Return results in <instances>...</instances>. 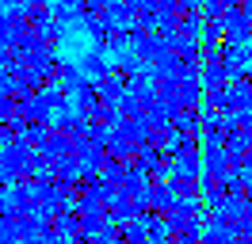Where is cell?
I'll list each match as a JSON object with an SVG mask.
<instances>
[{
	"label": "cell",
	"mask_w": 252,
	"mask_h": 244,
	"mask_svg": "<svg viewBox=\"0 0 252 244\" xmlns=\"http://www.w3.org/2000/svg\"><path fill=\"white\" fill-rule=\"evenodd\" d=\"M218 69L225 73V80H237V76L249 73V46H218Z\"/></svg>",
	"instance_id": "1"
},
{
	"label": "cell",
	"mask_w": 252,
	"mask_h": 244,
	"mask_svg": "<svg viewBox=\"0 0 252 244\" xmlns=\"http://www.w3.org/2000/svg\"><path fill=\"white\" fill-rule=\"evenodd\" d=\"M95 95H99L103 107H119V99L126 95V76L115 73V69H107V76L95 80Z\"/></svg>",
	"instance_id": "2"
},
{
	"label": "cell",
	"mask_w": 252,
	"mask_h": 244,
	"mask_svg": "<svg viewBox=\"0 0 252 244\" xmlns=\"http://www.w3.org/2000/svg\"><path fill=\"white\" fill-rule=\"evenodd\" d=\"M77 69H80V76H88V80H99V76H107V69H111V61H107V54L103 50H88L84 58L77 61Z\"/></svg>",
	"instance_id": "3"
},
{
	"label": "cell",
	"mask_w": 252,
	"mask_h": 244,
	"mask_svg": "<svg viewBox=\"0 0 252 244\" xmlns=\"http://www.w3.org/2000/svg\"><path fill=\"white\" fill-rule=\"evenodd\" d=\"M176 103H180V111H203V88H199V80H180L176 84Z\"/></svg>",
	"instance_id": "4"
},
{
	"label": "cell",
	"mask_w": 252,
	"mask_h": 244,
	"mask_svg": "<svg viewBox=\"0 0 252 244\" xmlns=\"http://www.w3.org/2000/svg\"><path fill=\"white\" fill-rule=\"evenodd\" d=\"M168 187H172V198H184V202H195V198L203 195L199 176H180V172H176L172 180H168Z\"/></svg>",
	"instance_id": "5"
},
{
	"label": "cell",
	"mask_w": 252,
	"mask_h": 244,
	"mask_svg": "<svg viewBox=\"0 0 252 244\" xmlns=\"http://www.w3.org/2000/svg\"><path fill=\"white\" fill-rule=\"evenodd\" d=\"M50 8H54L50 0H31V4L23 8V15H27L34 27H38V23H46V19H50Z\"/></svg>",
	"instance_id": "6"
},
{
	"label": "cell",
	"mask_w": 252,
	"mask_h": 244,
	"mask_svg": "<svg viewBox=\"0 0 252 244\" xmlns=\"http://www.w3.org/2000/svg\"><path fill=\"white\" fill-rule=\"evenodd\" d=\"M229 241H233V233H225V229H218V225L199 229V244H229Z\"/></svg>",
	"instance_id": "7"
},
{
	"label": "cell",
	"mask_w": 252,
	"mask_h": 244,
	"mask_svg": "<svg viewBox=\"0 0 252 244\" xmlns=\"http://www.w3.org/2000/svg\"><path fill=\"white\" fill-rule=\"evenodd\" d=\"M12 111H16V95L0 88V119H12Z\"/></svg>",
	"instance_id": "8"
},
{
	"label": "cell",
	"mask_w": 252,
	"mask_h": 244,
	"mask_svg": "<svg viewBox=\"0 0 252 244\" xmlns=\"http://www.w3.org/2000/svg\"><path fill=\"white\" fill-rule=\"evenodd\" d=\"M12 42V34H8V19H4V12H0V46Z\"/></svg>",
	"instance_id": "9"
},
{
	"label": "cell",
	"mask_w": 252,
	"mask_h": 244,
	"mask_svg": "<svg viewBox=\"0 0 252 244\" xmlns=\"http://www.w3.org/2000/svg\"><path fill=\"white\" fill-rule=\"evenodd\" d=\"M27 4H31V0H12V8H27Z\"/></svg>",
	"instance_id": "10"
}]
</instances>
